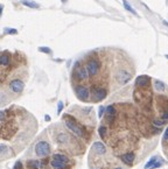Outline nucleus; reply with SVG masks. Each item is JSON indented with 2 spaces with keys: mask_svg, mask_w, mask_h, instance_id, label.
Wrapping results in <instances>:
<instances>
[{
  "mask_svg": "<svg viewBox=\"0 0 168 169\" xmlns=\"http://www.w3.org/2000/svg\"><path fill=\"white\" fill-rule=\"evenodd\" d=\"M64 123H65V125H67V127L70 130L72 133L76 134L77 136H83V135H84V131H83V128L80 127V126L76 124L72 119L68 118V117H65V118H64Z\"/></svg>",
  "mask_w": 168,
  "mask_h": 169,
  "instance_id": "f03ea898",
  "label": "nucleus"
},
{
  "mask_svg": "<svg viewBox=\"0 0 168 169\" xmlns=\"http://www.w3.org/2000/svg\"><path fill=\"white\" fill-rule=\"evenodd\" d=\"M50 164H52V167H53L54 169H64V168H65V163L60 162V161L55 160V159H53V160H52Z\"/></svg>",
  "mask_w": 168,
  "mask_h": 169,
  "instance_id": "4468645a",
  "label": "nucleus"
},
{
  "mask_svg": "<svg viewBox=\"0 0 168 169\" xmlns=\"http://www.w3.org/2000/svg\"><path fill=\"white\" fill-rule=\"evenodd\" d=\"M132 78V75L126 70H118V72L116 74V80L119 84H126L127 82H130Z\"/></svg>",
  "mask_w": 168,
  "mask_h": 169,
  "instance_id": "7ed1b4c3",
  "label": "nucleus"
},
{
  "mask_svg": "<svg viewBox=\"0 0 168 169\" xmlns=\"http://www.w3.org/2000/svg\"><path fill=\"white\" fill-rule=\"evenodd\" d=\"M148 83H150V77L148 76H139L137 78V82H135V84L138 86H146Z\"/></svg>",
  "mask_w": 168,
  "mask_h": 169,
  "instance_id": "f8f14e48",
  "label": "nucleus"
},
{
  "mask_svg": "<svg viewBox=\"0 0 168 169\" xmlns=\"http://www.w3.org/2000/svg\"><path fill=\"white\" fill-rule=\"evenodd\" d=\"M106 90L103 89V88H95L92 90V97H94V100L96 102H99L102 99H104L106 97Z\"/></svg>",
  "mask_w": 168,
  "mask_h": 169,
  "instance_id": "0eeeda50",
  "label": "nucleus"
},
{
  "mask_svg": "<svg viewBox=\"0 0 168 169\" xmlns=\"http://www.w3.org/2000/svg\"><path fill=\"white\" fill-rule=\"evenodd\" d=\"M8 33H13V34H17V30H15V29H12V30H8Z\"/></svg>",
  "mask_w": 168,
  "mask_h": 169,
  "instance_id": "2f4dec72",
  "label": "nucleus"
},
{
  "mask_svg": "<svg viewBox=\"0 0 168 169\" xmlns=\"http://www.w3.org/2000/svg\"><path fill=\"white\" fill-rule=\"evenodd\" d=\"M92 149L96 152L97 154H100V155H103V154H105V153H106V147L104 146V143L99 142V141H97V142L94 143V146H92Z\"/></svg>",
  "mask_w": 168,
  "mask_h": 169,
  "instance_id": "9d476101",
  "label": "nucleus"
},
{
  "mask_svg": "<svg viewBox=\"0 0 168 169\" xmlns=\"http://www.w3.org/2000/svg\"><path fill=\"white\" fill-rule=\"evenodd\" d=\"M98 133H99L100 136H105V134H106V127L105 126H100V127H99V130H98Z\"/></svg>",
  "mask_w": 168,
  "mask_h": 169,
  "instance_id": "4be33fe9",
  "label": "nucleus"
},
{
  "mask_svg": "<svg viewBox=\"0 0 168 169\" xmlns=\"http://www.w3.org/2000/svg\"><path fill=\"white\" fill-rule=\"evenodd\" d=\"M105 113H106V118H107V120L109 121H111L116 116V108L115 106H112V105H110V106H107L105 108Z\"/></svg>",
  "mask_w": 168,
  "mask_h": 169,
  "instance_id": "9b49d317",
  "label": "nucleus"
},
{
  "mask_svg": "<svg viewBox=\"0 0 168 169\" xmlns=\"http://www.w3.org/2000/svg\"><path fill=\"white\" fill-rule=\"evenodd\" d=\"M68 140H69V136H68V134L65 133H61L57 136V141L60 143H67Z\"/></svg>",
  "mask_w": 168,
  "mask_h": 169,
  "instance_id": "f3484780",
  "label": "nucleus"
},
{
  "mask_svg": "<svg viewBox=\"0 0 168 169\" xmlns=\"http://www.w3.org/2000/svg\"><path fill=\"white\" fill-rule=\"evenodd\" d=\"M0 64L1 65H8L9 64V57L5 54L0 55Z\"/></svg>",
  "mask_w": 168,
  "mask_h": 169,
  "instance_id": "a211bd4d",
  "label": "nucleus"
},
{
  "mask_svg": "<svg viewBox=\"0 0 168 169\" xmlns=\"http://www.w3.org/2000/svg\"><path fill=\"white\" fill-rule=\"evenodd\" d=\"M62 1H63V2H65V1H67V0H62Z\"/></svg>",
  "mask_w": 168,
  "mask_h": 169,
  "instance_id": "72a5a7b5",
  "label": "nucleus"
},
{
  "mask_svg": "<svg viewBox=\"0 0 168 169\" xmlns=\"http://www.w3.org/2000/svg\"><path fill=\"white\" fill-rule=\"evenodd\" d=\"M99 70V63L96 61V60H91L88 62V65H87V71L90 76H95L96 74Z\"/></svg>",
  "mask_w": 168,
  "mask_h": 169,
  "instance_id": "423d86ee",
  "label": "nucleus"
},
{
  "mask_svg": "<svg viewBox=\"0 0 168 169\" xmlns=\"http://www.w3.org/2000/svg\"><path fill=\"white\" fill-rule=\"evenodd\" d=\"M6 151H8V147L6 145H4V143H0V155L6 153Z\"/></svg>",
  "mask_w": 168,
  "mask_h": 169,
  "instance_id": "5701e85b",
  "label": "nucleus"
},
{
  "mask_svg": "<svg viewBox=\"0 0 168 169\" xmlns=\"http://www.w3.org/2000/svg\"><path fill=\"white\" fill-rule=\"evenodd\" d=\"M25 88V84L24 82L20 80H13L9 83V89L12 90L14 93H20Z\"/></svg>",
  "mask_w": 168,
  "mask_h": 169,
  "instance_id": "39448f33",
  "label": "nucleus"
},
{
  "mask_svg": "<svg viewBox=\"0 0 168 169\" xmlns=\"http://www.w3.org/2000/svg\"><path fill=\"white\" fill-rule=\"evenodd\" d=\"M162 164V162L160 160H158V158L157 156H154V158H152L146 164H145V169H153V168H158Z\"/></svg>",
  "mask_w": 168,
  "mask_h": 169,
  "instance_id": "6e6552de",
  "label": "nucleus"
},
{
  "mask_svg": "<svg viewBox=\"0 0 168 169\" xmlns=\"http://www.w3.org/2000/svg\"><path fill=\"white\" fill-rule=\"evenodd\" d=\"M134 158H135V156H134L133 153H126V154L120 156V159L124 161L126 164H131L133 162V160H134Z\"/></svg>",
  "mask_w": 168,
  "mask_h": 169,
  "instance_id": "ddd939ff",
  "label": "nucleus"
},
{
  "mask_svg": "<svg viewBox=\"0 0 168 169\" xmlns=\"http://www.w3.org/2000/svg\"><path fill=\"white\" fill-rule=\"evenodd\" d=\"M155 89L158 90V91H163L165 90V85H163V83L162 82H160V80H155Z\"/></svg>",
  "mask_w": 168,
  "mask_h": 169,
  "instance_id": "aec40b11",
  "label": "nucleus"
},
{
  "mask_svg": "<svg viewBox=\"0 0 168 169\" xmlns=\"http://www.w3.org/2000/svg\"><path fill=\"white\" fill-rule=\"evenodd\" d=\"M13 169H22V163H21V161H18V162L14 164Z\"/></svg>",
  "mask_w": 168,
  "mask_h": 169,
  "instance_id": "cd10ccee",
  "label": "nucleus"
},
{
  "mask_svg": "<svg viewBox=\"0 0 168 169\" xmlns=\"http://www.w3.org/2000/svg\"><path fill=\"white\" fill-rule=\"evenodd\" d=\"M163 139H165V140H168V128L166 130V132H165V135H163Z\"/></svg>",
  "mask_w": 168,
  "mask_h": 169,
  "instance_id": "c756f323",
  "label": "nucleus"
},
{
  "mask_svg": "<svg viewBox=\"0 0 168 169\" xmlns=\"http://www.w3.org/2000/svg\"><path fill=\"white\" fill-rule=\"evenodd\" d=\"M123 2H124L125 8L127 9V11H130V12H131V13H133V14H134V15H137V12H135V11H134V9H133L132 7H131V6H130V5H128V2H127V1H126V0H123Z\"/></svg>",
  "mask_w": 168,
  "mask_h": 169,
  "instance_id": "412c9836",
  "label": "nucleus"
},
{
  "mask_svg": "<svg viewBox=\"0 0 168 169\" xmlns=\"http://www.w3.org/2000/svg\"><path fill=\"white\" fill-rule=\"evenodd\" d=\"M75 92H76V96L80 98L81 100H88V99H89L90 92H89V89L87 88V86L78 85V86H76Z\"/></svg>",
  "mask_w": 168,
  "mask_h": 169,
  "instance_id": "20e7f679",
  "label": "nucleus"
},
{
  "mask_svg": "<svg viewBox=\"0 0 168 169\" xmlns=\"http://www.w3.org/2000/svg\"><path fill=\"white\" fill-rule=\"evenodd\" d=\"M162 119H163V120H167V119H168V111L163 113V116H162Z\"/></svg>",
  "mask_w": 168,
  "mask_h": 169,
  "instance_id": "c85d7f7f",
  "label": "nucleus"
},
{
  "mask_svg": "<svg viewBox=\"0 0 168 169\" xmlns=\"http://www.w3.org/2000/svg\"><path fill=\"white\" fill-rule=\"evenodd\" d=\"M44 119H46V121H50V117L46 116L44 117Z\"/></svg>",
  "mask_w": 168,
  "mask_h": 169,
  "instance_id": "473e14b6",
  "label": "nucleus"
},
{
  "mask_svg": "<svg viewBox=\"0 0 168 169\" xmlns=\"http://www.w3.org/2000/svg\"><path fill=\"white\" fill-rule=\"evenodd\" d=\"M53 159H55V160H57V161H60V162H63V163H68L69 162V159L65 156V155H62V154H54L53 155Z\"/></svg>",
  "mask_w": 168,
  "mask_h": 169,
  "instance_id": "2eb2a0df",
  "label": "nucleus"
},
{
  "mask_svg": "<svg viewBox=\"0 0 168 169\" xmlns=\"http://www.w3.org/2000/svg\"><path fill=\"white\" fill-rule=\"evenodd\" d=\"M39 50H40V52H42V53H47V54H50V53H52V50H50L49 48H44V47H41V48H39Z\"/></svg>",
  "mask_w": 168,
  "mask_h": 169,
  "instance_id": "a878e982",
  "label": "nucleus"
},
{
  "mask_svg": "<svg viewBox=\"0 0 168 169\" xmlns=\"http://www.w3.org/2000/svg\"><path fill=\"white\" fill-rule=\"evenodd\" d=\"M28 167L30 169H39L41 167V163H40V161L30 160V161H28Z\"/></svg>",
  "mask_w": 168,
  "mask_h": 169,
  "instance_id": "dca6fc26",
  "label": "nucleus"
},
{
  "mask_svg": "<svg viewBox=\"0 0 168 169\" xmlns=\"http://www.w3.org/2000/svg\"><path fill=\"white\" fill-rule=\"evenodd\" d=\"M4 117H5V113H4L2 111H0V120H2V119H4Z\"/></svg>",
  "mask_w": 168,
  "mask_h": 169,
  "instance_id": "7c9ffc66",
  "label": "nucleus"
},
{
  "mask_svg": "<svg viewBox=\"0 0 168 169\" xmlns=\"http://www.w3.org/2000/svg\"><path fill=\"white\" fill-rule=\"evenodd\" d=\"M21 4H24L27 7H32V8H39V5L36 2H33V1H28V0H22Z\"/></svg>",
  "mask_w": 168,
  "mask_h": 169,
  "instance_id": "6ab92c4d",
  "label": "nucleus"
},
{
  "mask_svg": "<svg viewBox=\"0 0 168 169\" xmlns=\"http://www.w3.org/2000/svg\"><path fill=\"white\" fill-rule=\"evenodd\" d=\"M116 169H122V168H116Z\"/></svg>",
  "mask_w": 168,
  "mask_h": 169,
  "instance_id": "f704fd0d",
  "label": "nucleus"
},
{
  "mask_svg": "<svg viewBox=\"0 0 168 169\" xmlns=\"http://www.w3.org/2000/svg\"><path fill=\"white\" fill-rule=\"evenodd\" d=\"M153 124H154V126H157V127H160V126L163 125V120H158V119H155V120L153 121Z\"/></svg>",
  "mask_w": 168,
  "mask_h": 169,
  "instance_id": "393cba45",
  "label": "nucleus"
},
{
  "mask_svg": "<svg viewBox=\"0 0 168 169\" xmlns=\"http://www.w3.org/2000/svg\"><path fill=\"white\" fill-rule=\"evenodd\" d=\"M104 112H105V107H104V106L99 107V112H98V116H99V118H102V117H103Z\"/></svg>",
  "mask_w": 168,
  "mask_h": 169,
  "instance_id": "bb28decb",
  "label": "nucleus"
},
{
  "mask_svg": "<svg viewBox=\"0 0 168 169\" xmlns=\"http://www.w3.org/2000/svg\"><path fill=\"white\" fill-rule=\"evenodd\" d=\"M35 153L37 156L44 158L50 154V146L47 141H39L35 145Z\"/></svg>",
  "mask_w": 168,
  "mask_h": 169,
  "instance_id": "f257e3e1",
  "label": "nucleus"
},
{
  "mask_svg": "<svg viewBox=\"0 0 168 169\" xmlns=\"http://www.w3.org/2000/svg\"><path fill=\"white\" fill-rule=\"evenodd\" d=\"M62 110H63V102L60 100L59 102V105H57V114H60L62 112Z\"/></svg>",
  "mask_w": 168,
  "mask_h": 169,
  "instance_id": "b1692460",
  "label": "nucleus"
},
{
  "mask_svg": "<svg viewBox=\"0 0 168 169\" xmlns=\"http://www.w3.org/2000/svg\"><path fill=\"white\" fill-rule=\"evenodd\" d=\"M76 77L81 80H87L89 77V74L87 71V68H84V67H78V68H76Z\"/></svg>",
  "mask_w": 168,
  "mask_h": 169,
  "instance_id": "1a4fd4ad",
  "label": "nucleus"
}]
</instances>
